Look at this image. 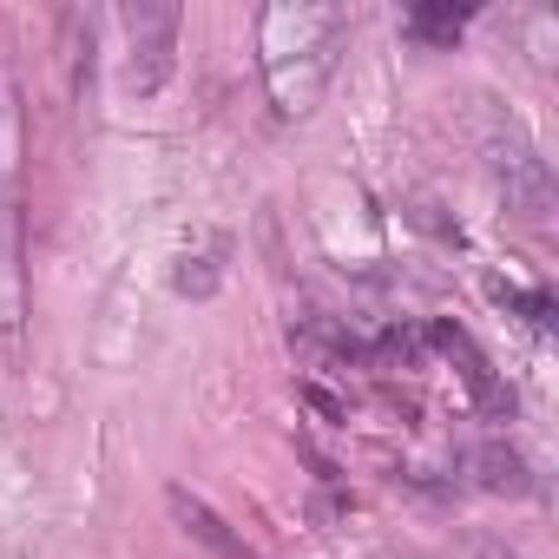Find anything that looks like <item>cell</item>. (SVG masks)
<instances>
[{
    "instance_id": "cell-11",
    "label": "cell",
    "mask_w": 559,
    "mask_h": 559,
    "mask_svg": "<svg viewBox=\"0 0 559 559\" xmlns=\"http://www.w3.org/2000/svg\"><path fill=\"white\" fill-rule=\"evenodd\" d=\"M402 559H408V552H402Z\"/></svg>"
},
{
    "instance_id": "cell-2",
    "label": "cell",
    "mask_w": 559,
    "mask_h": 559,
    "mask_svg": "<svg viewBox=\"0 0 559 559\" xmlns=\"http://www.w3.org/2000/svg\"><path fill=\"white\" fill-rule=\"evenodd\" d=\"M27 323V217H21V106L14 80L0 67V336Z\"/></svg>"
},
{
    "instance_id": "cell-5",
    "label": "cell",
    "mask_w": 559,
    "mask_h": 559,
    "mask_svg": "<svg viewBox=\"0 0 559 559\" xmlns=\"http://www.w3.org/2000/svg\"><path fill=\"white\" fill-rule=\"evenodd\" d=\"M165 507H171V513H178V526H185L191 539H204L217 559H257V552H250V546H243V539H237V533H230V526H224V520L204 507V500H198V493H185V487H165Z\"/></svg>"
},
{
    "instance_id": "cell-3",
    "label": "cell",
    "mask_w": 559,
    "mask_h": 559,
    "mask_svg": "<svg viewBox=\"0 0 559 559\" xmlns=\"http://www.w3.org/2000/svg\"><path fill=\"white\" fill-rule=\"evenodd\" d=\"M119 27H126V93H158L165 80H171V60H178V27H185V14L178 8H165V0H139V8H126L119 14Z\"/></svg>"
},
{
    "instance_id": "cell-6",
    "label": "cell",
    "mask_w": 559,
    "mask_h": 559,
    "mask_svg": "<svg viewBox=\"0 0 559 559\" xmlns=\"http://www.w3.org/2000/svg\"><path fill=\"white\" fill-rule=\"evenodd\" d=\"M428 336H435V349H448V356L461 362V376H467V389L480 395V408H513V395L493 382V369H487V356L474 349V336H467V330H454V323H435Z\"/></svg>"
},
{
    "instance_id": "cell-8",
    "label": "cell",
    "mask_w": 559,
    "mask_h": 559,
    "mask_svg": "<svg viewBox=\"0 0 559 559\" xmlns=\"http://www.w3.org/2000/svg\"><path fill=\"white\" fill-rule=\"evenodd\" d=\"M467 21H474L467 8H415V14L402 21V34H408V40H428V47H454V40L467 34Z\"/></svg>"
},
{
    "instance_id": "cell-9",
    "label": "cell",
    "mask_w": 559,
    "mask_h": 559,
    "mask_svg": "<svg viewBox=\"0 0 559 559\" xmlns=\"http://www.w3.org/2000/svg\"><path fill=\"white\" fill-rule=\"evenodd\" d=\"M474 461H480V467H487V474H480V480H487V487H493V493H526V487H533V480H526V461H520V454H513V448H500V441H487V448H480V454H474Z\"/></svg>"
},
{
    "instance_id": "cell-4",
    "label": "cell",
    "mask_w": 559,
    "mask_h": 559,
    "mask_svg": "<svg viewBox=\"0 0 559 559\" xmlns=\"http://www.w3.org/2000/svg\"><path fill=\"white\" fill-rule=\"evenodd\" d=\"M493 171H500L507 211L526 217V224H546V211H552V171H546V158L526 145V132L513 119H507V132H493Z\"/></svg>"
},
{
    "instance_id": "cell-7",
    "label": "cell",
    "mask_w": 559,
    "mask_h": 559,
    "mask_svg": "<svg viewBox=\"0 0 559 559\" xmlns=\"http://www.w3.org/2000/svg\"><path fill=\"white\" fill-rule=\"evenodd\" d=\"M224 257H230V243H224V237H204L198 250H185V257H178V270H171L178 297H211V290L224 284Z\"/></svg>"
},
{
    "instance_id": "cell-10",
    "label": "cell",
    "mask_w": 559,
    "mask_h": 559,
    "mask_svg": "<svg viewBox=\"0 0 559 559\" xmlns=\"http://www.w3.org/2000/svg\"><path fill=\"white\" fill-rule=\"evenodd\" d=\"M480 559H520V552H507V546H493V539H480Z\"/></svg>"
},
{
    "instance_id": "cell-1",
    "label": "cell",
    "mask_w": 559,
    "mask_h": 559,
    "mask_svg": "<svg viewBox=\"0 0 559 559\" xmlns=\"http://www.w3.org/2000/svg\"><path fill=\"white\" fill-rule=\"evenodd\" d=\"M343 40H349L343 8H323V0H276V8H263L257 60H263V93L284 119L317 112V99L330 93Z\"/></svg>"
}]
</instances>
